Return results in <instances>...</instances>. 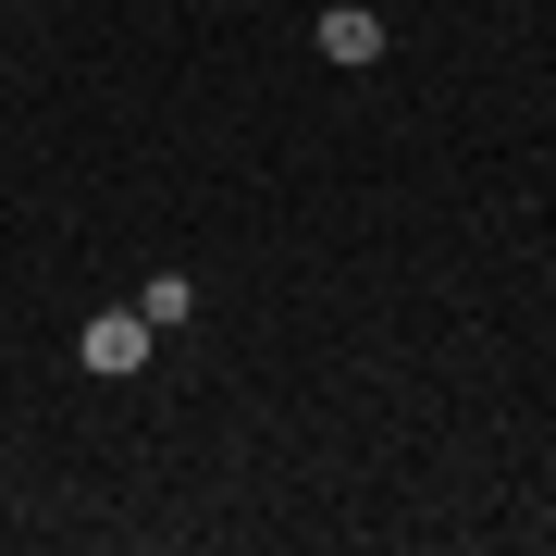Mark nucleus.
<instances>
[{
  "label": "nucleus",
  "instance_id": "obj_1",
  "mask_svg": "<svg viewBox=\"0 0 556 556\" xmlns=\"http://www.w3.org/2000/svg\"><path fill=\"white\" fill-rule=\"evenodd\" d=\"M161 334H149V309H100V321H87V334H75V358H87V371H100V383H124V371H137V358H149Z\"/></svg>",
  "mask_w": 556,
  "mask_h": 556
},
{
  "label": "nucleus",
  "instance_id": "obj_2",
  "mask_svg": "<svg viewBox=\"0 0 556 556\" xmlns=\"http://www.w3.org/2000/svg\"><path fill=\"white\" fill-rule=\"evenodd\" d=\"M321 50L334 62H383V13L371 0H334V13H321Z\"/></svg>",
  "mask_w": 556,
  "mask_h": 556
},
{
  "label": "nucleus",
  "instance_id": "obj_3",
  "mask_svg": "<svg viewBox=\"0 0 556 556\" xmlns=\"http://www.w3.org/2000/svg\"><path fill=\"white\" fill-rule=\"evenodd\" d=\"M137 309H149V334H174V321H199V285H186V273H149Z\"/></svg>",
  "mask_w": 556,
  "mask_h": 556
}]
</instances>
